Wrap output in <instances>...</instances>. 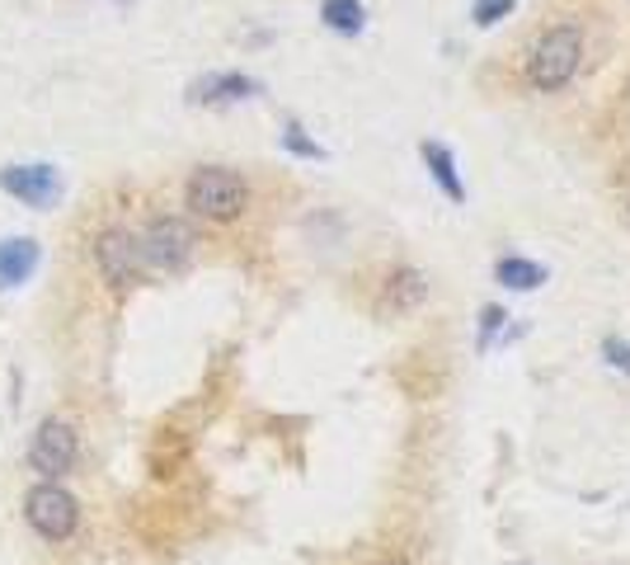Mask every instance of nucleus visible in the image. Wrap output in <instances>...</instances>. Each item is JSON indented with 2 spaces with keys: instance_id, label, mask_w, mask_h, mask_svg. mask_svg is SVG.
<instances>
[{
  "instance_id": "nucleus-1",
  "label": "nucleus",
  "mask_w": 630,
  "mask_h": 565,
  "mask_svg": "<svg viewBox=\"0 0 630 565\" xmlns=\"http://www.w3.org/2000/svg\"><path fill=\"white\" fill-rule=\"evenodd\" d=\"M579 62H583V34L575 24H555L527 48V85L532 90H565L579 76Z\"/></svg>"
},
{
  "instance_id": "nucleus-2",
  "label": "nucleus",
  "mask_w": 630,
  "mask_h": 565,
  "mask_svg": "<svg viewBox=\"0 0 630 565\" xmlns=\"http://www.w3.org/2000/svg\"><path fill=\"white\" fill-rule=\"evenodd\" d=\"M184 203H189L198 217L207 222H236L240 212L250 208V184L226 165H203L189 175V189H184Z\"/></svg>"
},
{
  "instance_id": "nucleus-3",
  "label": "nucleus",
  "mask_w": 630,
  "mask_h": 565,
  "mask_svg": "<svg viewBox=\"0 0 630 565\" xmlns=\"http://www.w3.org/2000/svg\"><path fill=\"white\" fill-rule=\"evenodd\" d=\"M137 246H141V264L155 268V274H184L193 260L198 236L184 217H155L147 231L137 236Z\"/></svg>"
},
{
  "instance_id": "nucleus-4",
  "label": "nucleus",
  "mask_w": 630,
  "mask_h": 565,
  "mask_svg": "<svg viewBox=\"0 0 630 565\" xmlns=\"http://www.w3.org/2000/svg\"><path fill=\"white\" fill-rule=\"evenodd\" d=\"M24 518H28V528H34L38 537H48V542H66V537L76 532V523H80V508L62 486H34L24 494Z\"/></svg>"
},
{
  "instance_id": "nucleus-5",
  "label": "nucleus",
  "mask_w": 630,
  "mask_h": 565,
  "mask_svg": "<svg viewBox=\"0 0 630 565\" xmlns=\"http://www.w3.org/2000/svg\"><path fill=\"white\" fill-rule=\"evenodd\" d=\"M94 264H99V274H104V282H113V288H133V282L147 274L137 236L123 231V226H104V231H99V240H94Z\"/></svg>"
},
{
  "instance_id": "nucleus-6",
  "label": "nucleus",
  "mask_w": 630,
  "mask_h": 565,
  "mask_svg": "<svg viewBox=\"0 0 630 565\" xmlns=\"http://www.w3.org/2000/svg\"><path fill=\"white\" fill-rule=\"evenodd\" d=\"M28 466L48 480H62L76 466V429L66 419H42L28 443Z\"/></svg>"
},
{
  "instance_id": "nucleus-7",
  "label": "nucleus",
  "mask_w": 630,
  "mask_h": 565,
  "mask_svg": "<svg viewBox=\"0 0 630 565\" xmlns=\"http://www.w3.org/2000/svg\"><path fill=\"white\" fill-rule=\"evenodd\" d=\"M0 189L20 198L24 208H52L62 198V179H56L52 165H10L0 170Z\"/></svg>"
},
{
  "instance_id": "nucleus-8",
  "label": "nucleus",
  "mask_w": 630,
  "mask_h": 565,
  "mask_svg": "<svg viewBox=\"0 0 630 565\" xmlns=\"http://www.w3.org/2000/svg\"><path fill=\"white\" fill-rule=\"evenodd\" d=\"M264 95V85L245 76V71H207L189 85V99L193 104H240V99H254Z\"/></svg>"
},
{
  "instance_id": "nucleus-9",
  "label": "nucleus",
  "mask_w": 630,
  "mask_h": 565,
  "mask_svg": "<svg viewBox=\"0 0 630 565\" xmlns=\"http://www.w3.org/2000/svg\"><path fill=\"white\" fill-rule=\"evenodd\" d=\"M38 260H42L38 240H28V236L0 240V288H20V282H28Z\"/></svg>"
},
{
  "instance_id": "nucleus-10",
  "label": "nucleus",
  "mask_w": 630,
  "mask_h": 565,
  "mask_svg": "<svg viewBox=\"0 0 630 565\" xmlns=\"http://www.w3.org/2000/svg\"><path fill=\"white\" fill-rule=\"evenodd\" d=\"M424 297H428V278L419 268H395L381 288V311H414L424 306Z\"/></svg>"
},
{
  "instance_id": "nucleus-11",
  "label": "nucleus",
  "mask_w": 630,
  "mask_h": 565,
  "mask_svg": "<svg viewBox=\"0 0 630 565\" xmlns=\"http://www.w3.org/2000/svg\"><path fill=\"white\" fill-rule=\"evenodd\" d=\"M419 155H424L428 175L438 179V189L448 193L452 203H466V184H462V175H456V155H452V147H442V141H419Z\"/></svg>"
},
{
  "instance_id": "nucleus-12",
  "label": "nucleus",
  "mask_w": 630,
  "mask_h": 565,
  "mask_svg": "<svg viewBox=\"0 0 630 565\" xmlns=\"http://www.w3.org/2000/svg\"><path fill=\"white\" fill-rule=\"evenodd\" d=\"M494 278L513 292H537L541 282H546V268H541L537 260H522V254H504V260L494 264Z\"/></svg>"
},
{
  "instance_id": "nucleus-13",
  "label": "nucleus",
  "mask_w": 630,
  "mask_h": 565,
  "mask_svg": "<svg viewBox=\"0 0 630 565\" xmlns=\"http://www.w3.org/2000/svg\"><path fill=\"white\" fill-rule=\"evenodd\" d=\"M320 20L325 28H335L343 38H357L367 28V10L363 0H320Z\"/></svg>"
},
{
  "instance_id": "nucleus-14",
  "label": "nucleus",
  "mask_w": 630,
  "mask_h": 565,
  "mask_svg": "<svg viewBox=\"0 0 630 565\" xmlns=\"http://www.w3.org/2000/svg\"><path fill=\"white\" fill-rule=\"evenodd\" d=\"M513 10H518V0H476V5H470V20H476L480 28H494Z\"/></svg>"
},
{
  "instance_id": "nucleus-15",
  "label": "nucleus",
  "mask_w": 630,
  "mask_h": 565,
  "mask_svg": "<svg viewBox=\"0 0 630 565\" xmlns=\"http://www.w3.org/2000/svg\"><path fill=\"white\" fill-rule=\"evenodd\" d=\"M282 147H288L292 155H306V161H325V147H315V141L302 133V127H288V133H282Z\"/></svg>"
},
{
  "instance_id": "nucleus-16",
  "label": "nucleus",
  "mask_w": 630,
  "mask_h": 565,
  "mask_svg": "<svg viewBox=\"0 0 630 565\" xmlns=\"http://www.w3.org/2000/svg\"><path fill=\"white\" fill-rule=\"evenodd\" d=\"M504 321H508V311H504V306H484V311H480V353L494 344V335L504 330Z\"/></svg>"
},
{
  "instance_id": "nucleus-17",
  "label": "nucleus",
  "mask_w": 630,
  "mask_h": 565,
  "mask_svg": "<svg viewBox=\"0 0 630 565\" xmlns=\"http://www.w3.org/2000/svg\"><path fill=\"white\" fill-rule=\"evenodd\" d=\"M603 359L630 377V344H626V339H603Z\"/></svg>"
},
{
  "instance_id": "nucleus-18",
  "label": "nucleus",
  "mask_w": 630,
  "mask_h": 565,
  "mask_svg": "<svg viewBox=\"0 0 630 565\" xmlns=\"http://www.w3.org/2000/svg\"><path fill=\"white\" fill-rule=\"evenodd\" d=\"M113 5H133V0H113Z\"/></svg>"
},
{
  "instance_id": "nucleus-19",
  "label": "nucleus",
  "mask_w": 630,
  "mask_h": 565,
  "mask_svg": "<svg viewBox=\"0 0 630 565\" xmlns=\"http://www.w3.org/2000/svg\"><path fill=\"white\" fill-rule=\"evenodd\" d=\"M386 565H405V561H386Z\"/></svg>"
}]
</instances>
